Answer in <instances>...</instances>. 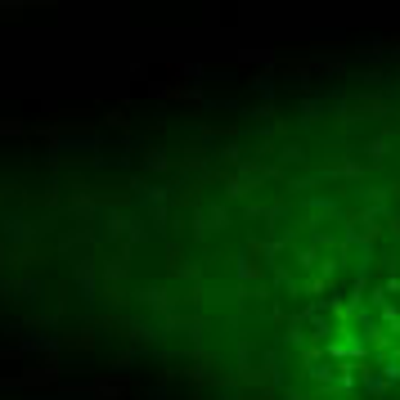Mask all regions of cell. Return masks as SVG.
<instances>
[{"label":"cell","instance_id":"cell-1","mask_svg":"<svg viewBox=\"0 0 400 400\" xmlns=\"http://www.w3.org/2000/svg\"><path fill=\"white\" fill-rule=\"evenodd\" d=\"M95 324L189 400H400V54L180 126L99 198Z\"/></svg>","mask_w":400,"mask_h":400}]
</instances>
